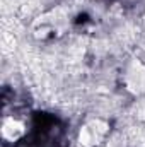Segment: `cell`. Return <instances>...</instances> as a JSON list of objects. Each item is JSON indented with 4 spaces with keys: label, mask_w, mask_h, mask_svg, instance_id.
<instances>
[{
    "label": "cell",
    "mask_w": 145,
    "mask_h": 147,
    "mask_svg": "<svg viewBox=\"0 0 145 147\" xmlns=\"http://www.w3.org/2000/svg\"><path fill=\"white\" fill-rule=\"evenodd\" d=\"M125 82L132 92H135V94L145 92V67L140 62H132L128 65Z\"/></svg>",
    "instance_id": "2"
},
{
    "label": "cell",
    "mask_w": 145,
    "mask_h": 147,
    "mask_svg": "<svg viewBox=\"0 0 145 147\" xmlns=\"http://www.w3.org/2000/svg\"><path fill=\"white\" fill-rule=\"evenodd\" d=\"M106 132H108V125L104 121H101V120L89 121L79 132V146L80 147L97 146L103 140V137L106 135Z\"/></svg>",
    "instance_id": "1"
},
{
    "label": "cell",
    "mask_w": 145,
    "mask_h": 147,
    "mask_svg": "<svg viewBox=\"0 0 145 147\" xmlns=\"http://www.w3.org/2000/svg\"><path fill=\"white\" fill-rule=\"evenodd\" d=\"M22 135H24V125H22L19 120H15L14 116L3 120V123H2V137H3L5 140L15 142V140H19Z\"/></svg>",
    "instance_id": "3"
}]
</instances>
